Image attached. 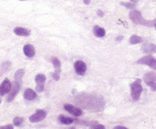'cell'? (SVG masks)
<instances>
[{"label": "cell", "instance_id": "cell-1", "mask_svg": "<svg viewBox=\"0 0 156 129\" xmlns=\"http://www.w3.org/2000/svg\"><path fill=\"white\" fill-rule=\"evenodd\" d=\"M130 19L136 25H142L144 26H152L154 25V21H147L144 19V18L141 15V13L137 10H133L129 13Z\"/></svg>", "mask_w": 156, "mask_h": 129}, {"label": "cell", "instance_id": "cell-2", "mask_svg": "<svg viewBox=\"0 0 156 129\" xmlns=\"http://www.w3.org/2000/svg\"><path fill=\"white\" fill-rule=\"evenodd\" d=\"M142 86H141V80L137 79L131 84V94L134 101H138L140 98L141 92H142Z\"/></svg>", "mask_w": 156, "mask_h": 129}, {"label": "cell", "instance_id": "cell-3", "mask_svg": "<svg viewBox=\"0 0 156 129\" xmlns=\"http://www.w3.org/2000/svg\"><path fill=\"white\" fill-rule=\"evenodd\" d=\"M137 63L141 64H146V65L151 67L153 69H154L156 67V59L152 55H146V56L143 57V58H140L137 61Z\"/></svg>", "mask_w": 156, "mask_h": 129}, {"label": "cell", "instance_id": "cell-4", "mask_svg": "<svg viewBox=\"0 0 156 129\" xmlns=\"http://www.w3.org/2000/svg\"><path fill=\"white\" fill-rule=\"evenodd\" d=\"M20 88H21V81H16V80H15V82L13 83L12 88L10 90V93L9 94L7 101H12L15 98L16 96L17 95L19 91H20Z\"/></svg>", "mask_w": 156, "mask_h": 129}, {"label": "cell", "instance_id": "cell-5", "mask_svg": "<svg viewBox=\"0 0 156 129\" xmlns=\"http://www.w3.org/2000/svg\"><path fill=\"white\" fill-rule=\"evenodd\" d=\"M35 81L37 83L36 90L37 92H42L44 90V85H45L46 76L43 74H38L35 78Z\"/></svg>", "mask_w": 156, "mask_h": 129}, {"label": "cell", "instance_id": "cell-6", "mask_svg": "<svg viewBox=\"0 0 156 129\" xmlns=\"http://www.w3.org/2000/svg\"><path fill=\"white\" fill-rule=\"evenodd\" d=\"M51 61L53 63V66L55 68V72L53 74V78L56 81H58L60 79V67H61V63L60 61L56 57H52Z\"/></svg>", "mask_w": 156, "mask_h": 129}, {"label": "cell", "instance_id": "cell-7", "mask_svg": "<svg viewBox=\"0 0 156 129\" xmlns=\"http://www.w3.org/2000/svg\"><path fill=\"white\" fill-rule=\"evenodd\" d=\"M47 116V112L44 110H37L35 114H32L30 117V121L31 122H39L43 121Z\"/></svg>", "mask_w": 156, "mask_h": 129}, {"label": "cell", "instance_id": "cell-8", "mask_svg": "<svg viewBox=\"0 0 156 129\" xmlns=\"http://www.w3.org/2000/svg\"><path fill=\"white\" fill-rule=\"evenodd\" d=\"M12 88V83L8 78H5L2 84H0V95L3 96L9 93Z\"/></svg>", "mask_w": 156, "mask_h": 129}, {"label": "cell", "instance_id": "cell-9", "mask_svg": "<svg viewBox=\"0 0 156 129\" xmlns=\"http://www.w3.org/2000/svg\"><path fill=\"white\" fill-rule=\"evenodd\" d=\"M74 69L76 74L79 75H83L87 71V64L83 61H76L74 64Z\"/></svg>", "mask_w": 156, "mask_h": 129}, {"label": "cell", "instance_id": "cell-10", "mask_svg": "<svg viewBox=\"0 0 156 129\" xmlns=\"http://www.w3.org/2000/svg\"><path fill=\"white\" fill-rule=\"evenodd\" d=\"M63 108H64V109L66 110V111H68L70 114H73V115L76 116V117H79V116L82 115V114H83L81 109L78 108L74 107V106L71 105V104H65Z\"/></svg>", "mask_w": 156, "mask_h": 129}, {"label": "cell", "instance_id": "cell-11", "mask_svg": "<svg viewBox=\"0 0 156 129\" xmlns=\"http://www.w3.org/2000/svg\"><path fill=\"white\" fill-rule=\"evenodd\" d=\"M143 52L148 53V54H153L156 52V45L154 44H148L145 43L141 46Z\"/></svg>", "mask_w": 156, "mask_h": 129}, {"label": "cell", "instance_id": "cell-12", "mask_svg": "<svg viewBox=\"0 0 156 129\" xmlns=\"http://www.w3.org/2000/svg\"><path fill=\"white\" fill-rule=\"evenodd\" d=\"M24 98L28 101H33V100L36 99L37 97V94L35 91H33L31 88H27L25 91H24Z\"/></svg>", "mask_w": 156, "mask_h": 129}, {"label": "cell", "instance_id": "cell-13", "mask_svg": "<svg viewBox=\"0 0 156 129\" xmlns=\"http://www.w3.org/2000/svg\"><path fill=\"white\" fill-rule=\"evenodd\" d=\"M23 52L26 56L29 57V58H32L35 55V49H34L33 45H29V44L24 45Z\"/></svg>", "mask_w": 156, "mask_h": 129}, {"label": "cell", "instance_id": "cell-14", "mask_svg": "<svg viewBox=\"0 0 156 129\" xmlns=\"http://www.w3.org/2000/svg\"><path fill=\"white\" fill-rule=\"evenodd\" d=\"M144 80L147 84L149 86L150 84L156 81V73L148 72L144 75Z\"/></svg>", "mask_w": 156, "mask_h": 129}, {"label": "cell", "instance_id": "cell-15", "mask_svg": "<svg viewBox=\"0 0 156 129\" xmlns=\"http://www.w3.org/2000/svg\"><path fill=\"white\" fill-rule=\"evenodd\" d=\"M14 33L19 36H24L27 37L30 35V31L28 29L25 28H22V27H17L14 29Z\"/></svg>", "mask_w": 156, "mask_h": 129}, {"label": "cell", "instance_id": "cell-16", "mask_svg": "<svg viewBox=\"0 0 156 129\" xmlns=\"http://www.w3.org/2000/svg\"><path fill=\"white\" fill-rule=\"evenodd\" d=\"M93 31L94 34L95 35V36L98 37V38H103L105 35V33H106V32H105V30L103 28L98 26V25H95V26L94 27Z\"/></svg>", "mask_w": 156, "mask_h": 129}, {"label": "cell", "instance_id": "cell-17", "mask_svg": "<svg viewBox=\"0 0 156 129\" xmlns=\"http://www.w3.org/2000/svg\"><path fill=\"white\" fill-rule=\"evenodd\" d=\"M58 120L60 121V123L63 124H70L73 122V119L71 118V117H66L64 115H60L58 117Z\"/></svg>", "mask_w": 156, "mask_h": 129}, {"label": "cell", "instance_id": "cell-18", "mask_svg": "<svg viewBox=\"0 0 156 129\" xmlns=\"http://www.w3.org/2000/svg\"><path fill=\"white\" fill-rule=\"evenodd\" d=\"M142 38L136 35H132L131 38H130V43H131V45H136V44H138V43L142 42Z\"/></svg>", "mask_w": 156, "mask_h": 129}, {"label": "cell", "instance_id": "cell-19", "mask_svg": "<svg viewBox=\"0 0 156 129\" xmlns=\"http://www.w3.org/2000/svg\"><path fill=\"white\" fill-rule=\"evenodd\" d=\"M25 70L24 69H19L18 71H16L15 73V80L16 81H21L22 78L23 77Z\"/></svg>", "mask_w": 156, "mask_h": 129}, {"label": "cell", "instance_id": "cell-20", "mask_svg": "<svg viewBox=\"0 0 156 129\" xmlns=\"http://www.w3.org/2000/svg\"><path fill=\"white\" fill-rule=\"evenodd\" d=\"M23 121L24 119L23 118V117L17 116V117H16L13 119V124L15 126H20L22 124H23Z\"/></svg>", "mask_w": 156, "mask_h": 129}, {"label": "cell", "instance_id": "cell-21", "mask_svg": "<svg viewBox=\"0 0 156 129\" xmlns=\"http://www.w3.org/2000/svg\"><path fill=\"white\" fill-rule=\"evenodd\" d=\"M121 5H122L123 6H125V8H135V4L133 2H121Z\"/></svg>", "mask_w": 156, "mask_h": 129}, {"label": "cell", "instance_id": "cell-22", "mask_svg": "<svg viewBox=\"0 0 156 129\" xmlns=\"http://www.w3.org/2000/svg\"><path fill=\"white\" fill-rule=\"evenodd\" d=\"M149 86L151 87V90H152L153 91H156V82H155V81H154V82H153V83H151V84H150Z\"/></svg>", "mask_w": 156, "mask_h": 129}, {"label": "cell", "instance_id": "cell-23", "mask_svg": "<svg viewBox=\"0 0 156 129\" xmlns=\"http://www.w3.org/2000/svg\"><path fill=\"white\" fill-rule=\"evenodd\" d=\"M91 127L93 128H105V126L102 125V124H95V125H93Z\"/></svg>", "mask_w": 156, "mask_h": 129}, {"label": "cell", "instance_id": "cell-24", "mask_svg": "<svg viewBox=\"0 0 156 129\" xmlns=\"http://www.w3.org/2000/svg\"><path fill=\"white\" fill-rule=\"evenodd\" d=\"M13 125H12V124H7V125H5V126H1L0 127V128H9V129H13Z\"/></svg>", "mask_w": 156, "mask_h": 129}, {"label": "cell", "instance_id": "cell-25", "mask_svg": "<svg viewBox=\"0 0 156 129\" xmlns=\"http://www.w3.org/2000/svg\"><path fill=\"white\" fill-rule=\"evenodd\" d=\"M97 13H98V15H99L100 17H103L104 16V12H103V11H102V10L98 9V12H97Z\"/></svg>", "mask_w": 156, "mask_h": 129}, {"label": "cell", "instance_id": "cell-26", "mask_svg": "<svg viewBox=\"0 0 156 129\" xmlns=\"http://www.w3.org/2000/svg\"><path fill=\"white\" fill-rule=\"evenodd\" d=\"M83 2H84L86 5H89L90 2V0H83Z\"/></svg>", "mask_w": 156, "mask_h": 129}, {"label": "cell", "instance_id": "cell-27", "mask_svg": "<svg viewBox=\"0 0 156 129\" xmlns=\"http://www.w3.org/2000/svg\"><path fill=\"white\" fill-rule=\"evenodd\" d=\"M115 128H126V127H125V126H116Z\"/></svg>", "mask_w": 156, "mask_h": 129}, {"label": "cell", "instance_id": "cell-28", "mask_svg": "<svg viewBox=\"0 0 156 129\" xmlns=\"http://www.w3.org/2000/svg\"><path fill=\"white\" fill-rule=\"evenodd\" d=\"M122 39H123V36H118V38H116V40H118V41H120V40Z\"/></svg>", "mask_w": 156, "mask_h": 129}, {"label": "cell", "instance_id": "cell-29", "mask_svg": "<svg viewBox=\"0 0 156 129\" xmlns=\"http://www.w3.org/2000/svg\"><path fill=\"white\" fill-rule=\"evenodd\" d=\"M131 2H133V3H135V2H138V0H130Z\"/></svg>", "mask_w": 156, "mask_h": 129}, {"label": "cell", "instance_id": "cell-30", "mask_svg": "<svg viewBox=\"0 0 156 129\" xmlns=\"http://www.w3.org/2000/svg\"><path fill=\"white\" fill-rule=\"evenodd\" d=\"M1 102H2V100H1V98H0V104H1Z\"/></svg>", "mask_w": 156, "mask_h": 129}, {"label": "cell", "instance_id": "cell-31", "mask_svg": "<svg viewBox=\"0 0 156 129\" xmlns=\"http://www.w3.org/2000/svg\"><path fill=\"white\" fill-rule=\"evenodd\" d=\"M154 27H155V28H156V23L154 24Z\"/></svg>", "mask_w": 156, "mask_h": 129}, {"label": "cell", "instance_id": "cell-32", "mask_svg": "<svg viewBox=\"0 0 156 129\" xmlns=\"http://www.w3.org/2000/svg\"><path fill=\"white\" fill-rule=\"evenodd\" d=\"M21 1H24V0H21Z\"/></svg>", "mask_w": 156, "mask_h": 129}, {"label": "cell", "instance_id": "cell-33", "mask_svg": "<svg viewBox=\"0 0 156 129\" xmlns=\"http://www.w3.org/2000/svg\"><path fill=\"white\" fill-rule=\"evenodd\" d=\"M154 69H155V70H156V67H155V68H154Z\"/></svg>", "mask_w": 156, "mask_h": 129}]
</instances>
